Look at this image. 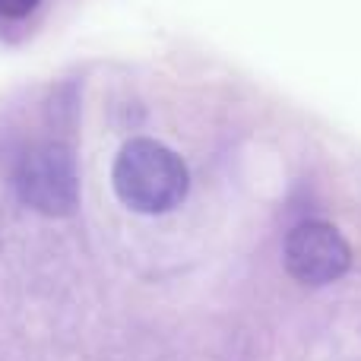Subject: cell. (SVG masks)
I'll use <instances>...</instances> for the list:
<instances>
[{
  "instance_id": "cell-3",
  "label": "cell",
  "mask_w": 361,
  "mask_h": 361,
  "mask_svg": "<svg viewBox=\"0 0 361 361\" xmlns=\"http://www.w3.org/2000/svg\"><path fill=\"white\" fill-rule=\"evenodd\" d=\"M282 260L295 282L301 286H330L343 279L352 267V250L336 225L330 222H301L286 235Z\"/></svg>"
},
{
  "instance_id": "cell-1",
  "label": "cell",
  "mask_w": 361,
  "mask_h": 361,
  "mask_svg": "<svg viewBox=\"0 0 361 361\" xmlns=\"http://www.w3.org/2000/svg\"><path fill=\"white\" fill-rule=\"evenodd\" d=\"M111 187L124 206L143 216H159L180 206L190 187L184 159L159 140H130L118 152L111 169Z\"/></svg>"
},
{
  "instance_id": "cell-4",
  "label": "cell",
  "mask_w": 361,
  "mask_h": 361,
  "mask_svg": "<svg viewBox=\"0 0 361 361\" xmlns=\"http://www.w3.org/2000/svg\"><path fill=\"white\" fill-rule=\"evenodd\" d=\"M38 4H42V0H0V16L23 19V16H29L32 10H38Z\"/></svg>"
},
{
  "instance_id": "cell-2",
  "label": "cell",
  "mask_w": 361,
  "mask_h": 361,
  "mask_svg": "<svg viewBox=\"0 0 361 361\" xmlns=\"http://www.w3.org/2000/svg\"><path fill=\"white\" fill-rule=\"evenodd\" d=\"M16 197L42 216H70L80 203V171L70 146L38 143L19 159L13 175Z\"/></svg>"
}]
</instances>
